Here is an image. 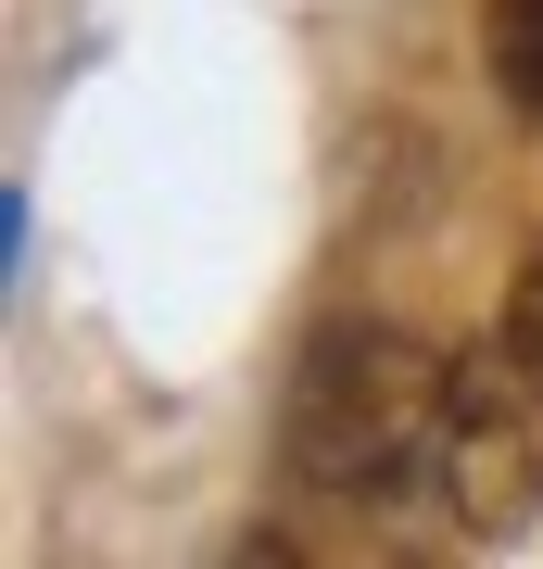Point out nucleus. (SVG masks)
Listing matches in <instances>:
<instances>
[{"label": "nucleus", "instance_id": "nucleus-2", "mask_svg": "<svg viewBox=\"0 0 543 569\" xmlns=\"http://www.w3.org/2000/svg\"><path fill=\"white\" fill-rule=\"evenodd\" d=\"M505 367L455 355V418H443V468H430V507H443L467 545H505V531H531V507H543V430H531Z\"/></svg>", "mask_w": 543, "mask_h": 569}, {"label": "nucleus", "instance_id": "nucleus-1", "mask_svg": "<svg viewBox=\"0 0 543 569\" xmlns=\"http://www.w3.org/2000/svg\"><path fill=\"white\" fill-rule=\"evenodd\" d=\"M443 418H455V355L392 329V317H342V329H316L291 355L279 456L329 507H430Z\"/></svg>", "mask_w": 543, "mask_h": 569}, {"label": "nucleus", "instance_id": "nucleus-4", "mask_svg": "<svg viewBox=\"0 0 543 569\" xmlns=\"http://www.w3.org/2000/svg\"><path fill=\"white\" fill-rule=\"evenodd\" d=\"M505 355H519V380L543 392V241L519 253V279H505Z\"/></svg>", "mask_w": 543, "mask_h": 569}, {"label": "nucleus", "instance_id": "nucleus-3", "mask_svg": "<svg viewBox=\"0 0 543 569\" xmlns=\"http://www.w3.org/2000/svg\"><path fill=\"white\" fill-rule=\"evenodd\" d=\"M481 51H493V89L543 127V0H481Z\"/></svg>", "mask_w": 543, "mask_h": 569}]
</instances>
